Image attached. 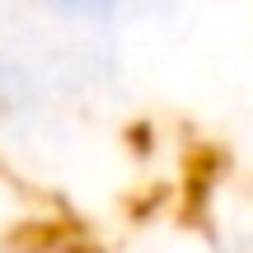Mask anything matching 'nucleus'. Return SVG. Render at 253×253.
<instances>
[]
</instances>
